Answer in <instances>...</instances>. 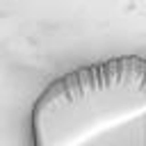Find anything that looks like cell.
Instances as JSON below:
<instances>
[{"label":"cell","mask_w":146,"mask_h":146,"mask_svg":"<svg viewBox=\"0 0 146 146\" xmlns=\"http://www.w3.org/2000/svg\"><path fill=\"white\" fill-rule=\"evenodd\" d=\"M32 146H146V57L119 55L55 78L30 112Z\"/></svg>","instance_id":"obj_1"}]
</instances>
